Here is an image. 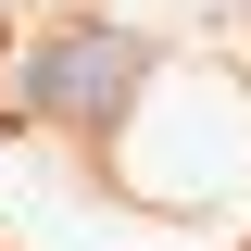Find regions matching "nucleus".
Segmentation results:
<instances>
[{"instance_id":"f257e3e1","label":"nucleus","mask_w":251,"mask_h":251,"mask_svg":"<svg viewBox=\"0 0 251 251\" xmlns=\"http://www.w3.org/2000/svg\"><path fill=\"white\" fill-rule=\"evenodd\" d=\"M138 75H151L138 38H113V25H63V38H38V50H25L13 100L50 113V126H113L126 100H138Z\"/></svg>"}]
</instances>
